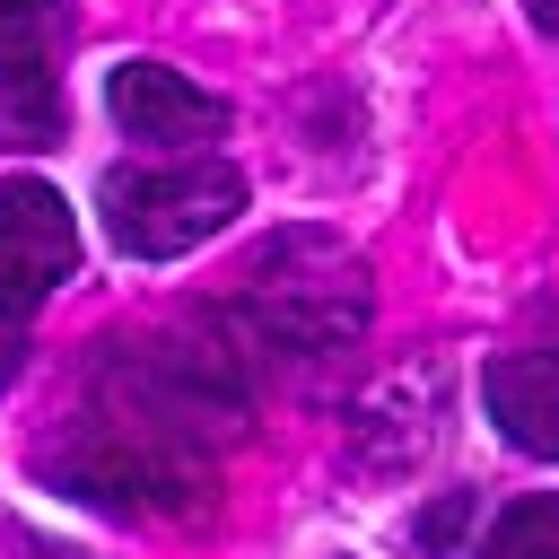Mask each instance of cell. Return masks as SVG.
Listing matches in <instances>:
<instances>
[{
	"mask_svg": "<svg viewBox=\"0 0 559 559\" xmlns=\"http://www.w3.org/2000/svg\"><path fill=\"white\" fill-rule=\"evenodd\" d=\"M44 472H52L70 498L114 507V515H192V507L210 498V463H201V445H183V437L131 419V411L87 419L70 445L44 454Z\"/></svg>",
	"mask_w": 559,
	"mask_h": 559,
	"instance_id": "cell-1",
	"label": "cell"
},
{
	"mask_svg": "<svg viewBox=\"0 0 559 559\" xmlns=\"http://www.w3.org/2000/svg\"><path fill=\"white\" fill-rule=\"evenodd\" d=\"M245 314H253V332L271 349H306V358L341 349L367 323V271H358V253H341L314 227L271 236L253 253V271H245Z\"/></svg>",
	"mask_w": 559,
	"mask_h": 559,
	"instance_id": "cell-2",
	"label": "cell"
},
{
	"mask_svg": "<svg viewBox=\"0 0 559 559\" xmlns=\"http://www.w3.org/2000/svg\"><path fill=\"white\" fill-rule=\"evenodd\" d=\"M105 236L131 262H175L201 236H218L245 210V175L218 157H183V166H114L105 175Z\"/></svg>",
	"mask_w": 559,
	"mask_h": 559,
	"instance_id": "cell-3",
	"label": "cell"
},
{
	"mask_svg": "<svg viewBox=\"0 0 559 559\" xmlns=\"http://www.w3.org/2000/svg\"><path fill=\"white\" fill-rule=\"evenodd\" d=\"M79 271V227H70V201L35 175L0 183V314H26L44 306L61 280Z\"/></svg>",
	"mask_w": 559,
	"mask_h": 559,
	"instance_id": "cell-4",
	"label": "cell"
},
{
	"mask_svg": "<svg viewBox=\"0 0 559 559\" xmlns=\"http://www.w3.org/2000/svg\"><path fill=\"white\" fill-rule=\"evenodd\" d=\"M105 105H114V122L131 131V140H157V148H192V140H218L227 131V105L218 96H201L183 70H166V61H122L114 79H105Z\"/></svg>",
	"mask_w": 559,
	"mask_h": 559,
	"instance_id": "cell-5",
	"label": "cell"
},
{
	"mask_svg": "<svg viewBox=\"0 0 559 559\" xmlns=\"http://www.w3.org/2000/svg\"><path fill=\"white\" fill-rule=\"evenodd\" d=\"M489 419L507 445L559 463V349H515L489 367Z\"/></svg>",
	"mask_w": 559,
	"mask_h": 559,
	"instance_id": "cell-6",
	"label": "cell"
},
{
	"mask_svg": "<svg viewBox=\"0 0 559 559\" xmlns=\"http://www.w3.org/2000/svg\"><path fill=\"white\" fill-rule=\"evenodd\" d=\"M52 17H61L52 0H0V87H9L26 140L52 131V70H44V52H52Z\"/></svg>",
	"mask_w": 559,
	"mask_h": 559,
	"instance_id": "cell-7",
	"label": "cell"
},
{
	"mask_svg": "<svg viewBox=\"0 0 559 559\" xmlns=\"http://www.w3.org/2000/svg\"><path fill=\"white\" fill-rule=\"evenodd\" d=\"M480 559H559V498H515L489 524Z\"/></svg>",
	"mask_w": 559,
	"mask_h": 559,
	"instance_id": "cell-8",
	"label": "cell"
},
{
	"mask_svg": "<svg viewBox=\"0 0 559 559\" xmlns=\"http://www.w3.org/2000/svg\"><path fill=\"white\" fill-rule=\"evenodd\" d=\"M524 9H533V26H542V35H559V0H524Z\"/></svg>",
	"mask_w": 559,
	"mask_h": 559,
	"instance_id": "cell-9",
	"label": "cell"
}]
</instances>
